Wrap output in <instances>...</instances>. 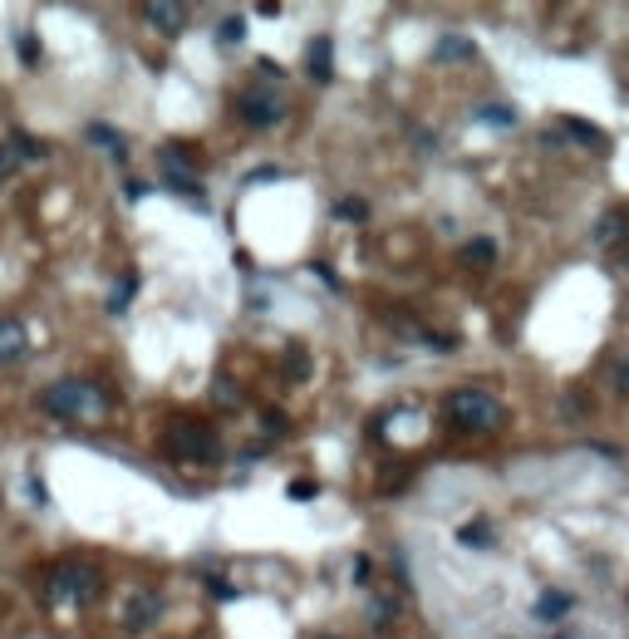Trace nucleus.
<instances>
[{
	"label": "nucleus",
	"mask_w": 629,
	"mask_h": 639,
	"mask_svg": "<svg viewBox=\"0 0 629 639\" xmlns=\"http://www.w3.org/2000/svg\"><path fill=\"white\" fill-rule=\"evenodd\" d=\"M40 408L59 418V423H99V418H109V394L99 389V384H89V379H64V384H50L45 394H40Z\"/></svg>",
	"instance_id": "1"
},
{
	"label": "nucleus",
	"mask_w": 629,
	"mask_h": 639,
	"mask_svg": "<svg viewBox=\"0 0 629 639\" xmlns=\"http://www.w3.org/2000/svg\"><path fill=\"white\" fill-rule=\"evenodd\" d=\"M448 418L458 423L462 433H492V428L507 423V408H502V399H492L487 389H458L448 399Z\"/></svg>",
	"instance_id": "2"
},
{
	"label": "nucleus",
	"mask_w": 629,
	"mask_h": 639,
	"mask_svg": "<svg viewBox=\"0 0 629 639\" xmlns=\"http://www.w3.org/2000/svg\"><path fill=\"white\" fill-rule=\"evenodd\" d=\"M94 595H99V571L84 566V561L59 566L55 581H50V600H55V605H89Z\"/></svg>",
	"instance_id": "3"
},
{
	"label": "nucleus",
	"mask_w": 629,
	"mask_h": 639,
	"mask_svg": "<svg viewBox=\"0 0 629 639\" xmlns=\"http://www.w3.org/2000/svg\"><path fill=\"white\" fill-rule=\"evenodd\" d=\"M172 448H177V458L212 463V458H217V433H212L207 423H197V418H182V423L172 428Z\"/></svg>",
	"instance_id": "4"
},
{
	"label": "nucleus",
	"mask_w": 629,
	"mask_h": 639,
	"mask_svg": "<svg viewBox=\"0 0 629 639\" xmlns=\"http://www.w3.org/2000/svg\"><path fill=\"white\" fill-rule=\"evenodd\" d=\"M236 109H241V118H246L251 128H271V123L286 118V104H281V99H266V94H241Z\"/></svg>",
	"instance_id": "5"
},
{
	"label": "nucleus",
	"mask_w": 629,
	"mask_h": 639,
	"mask_svg": "<svg viewBox=\"0 0 629 639\" xmlns=\"http://www.w3.org/2000/svg\"><path fill=\"white\" fill-rule=\"evenodd\" d=\"M143 20H148L158 35H182V25H187V5H172V0H148V5H143Z\"/></svg>",
	"instance_id": "6"
},
{
	"label": "nucleus",
	"mask_w": 629,
	"mask_h": 639,
	"mask_svg": "<svg viewBox=\"0 0 629 639\" xmlns=\"http://www.w3.org/2000/svg\"><path fill=\"white\" fill-rule=\"evenodd\" d=\"M305 69H310V79H315V84H330V79H335V45H330V35L310 40V50H305Z\"/></svg>",
	"instance_id": "7"
},
{
	"label": "nucleus",
	"mask_w": 629,
	"mask_h": 639,
	"mask_svg": "<svg viewBox=\"0 0 629 639\" xmlns=\"http://www.w3.org/2000/svg\"><path fill=\"white\" fill-rule=\"evenodd\" d=\"M158 163H163V173H168L172 187L197 192V168H192V158H187V153H172V148H163V153H158Z\"/></svg>",
	"instance_id": "8"
},
{
	"label": "nucleus",
	"mask_w": 629,
	"mask_h": 639,
	"mask_svg": "<svg viewBox=\"0 0 629 639\" xmlns=\"http://www.w3.org/2000/svg\"><path fill=\"white\" fill-rule=\"evenodd\" d=\"M25 349H30V335H25V325H20V320H0V364H15V359H25Z\"/></svg>",
	"instance_id": "9"
},
{
	"label": "nucleus",
	"mask_w": 629,
	"mask_h": 639,
	"mask_svg": "<svg viewBox=\"0 0 629 639\" xmlns=\"http://www.w3.org/2000/svg\"><path fill=\"white\" fill-rule=\"evenodd\" d=\"M158 620V595L153 590H143V595H133V605H128V615H123V625L128 630H148Z\"/></svg>",
	"instance_id": "10"
},
{
	"label": "nucleus",
	"mask_w": 629,
	"mask_h": 639,
	"mask_svg": "<svg viewBox=\"0 0 629 639\" xmlns=\"http://www.w3.org/2000/svg\"><path fill=\"white\" fill-rule=\"evenodd\" d=\"M595 236H600L605 246H625V236H629L625 212H605V217H600V227H595Z\"/></svg>",
	"instance_id": "11"
},
{
	"label": "nucleus",
	"mask_w": 629,
	"mask_h": 639,
	"mask_svg": "<svg viewBox=\"0 0 629 639\" xmlns=\"http://www.w3.org/2000/svg\"><path fill=\"white\" fill-rule=\"evenodd\" d=\"M571 595H561V590H546V595H541V605H536V615H541V620H561V615H571Z\"/></svg>",
	"instance_id": "12"
},
{
	"label": "nucleus",
	"mask_w": 629,
	"mask_h": 639,
	"mask_svg": "<svg viewBox=\"0 0 629 639\" xmlns=\"http://www.w3.org/2000/svg\"><path fill=\"white\" fill-rule=\"evenodd\" d=\"M462 261H467V266H492V261H497V246H492L487 236H482V241H467V246H462Z\"/></svg>",
	"instance_id": "13"
},
{
	"label": "nucleus",
	"mask_w": 629,
	"mask_h": 639,
	"mask_svg": "<svg viewBox=\"0 0 629 639\" xmlns=\"http://www.w3.org/2000/svg\"><path fill=\"white\" fill-rule=\"evenodd\" d=\"M458 541L467 551H487V546H492V531H487V522H467L458 531Z\"/></svg>",
	"instance_id": "14"
},
{
	"label": "nucleus",
	"mask_w": 629,
	"mask_h": 639,
	"mask_svg": "<svg viewBox=\"0 0 629 639\" xmlns=\"http://www.w3.org/2000/svg\"><path fill=\"white\" fill-rule=\"evenodd\" d=\"M433 55H438V59H472V40H462V35H443Z\"/></svg>",
	"instance_id": "15"
},
{
	"label": "nucleus",
	"mask_w": 629,
	"mask_h": 639,
	"mask_svg": "<svg viewBox=\"0 0 629 639\" xmlns=\"http://www.w3.org/2000/svg\"><path fill=\"white\" fill-rule=\"evenodd\" d=\"M89 138H94V143H104V148H109L114 158H123V153H128V148H123V138H118L109 123H89Z\"/></svg>",
	"instance_id": "16"
},
{
	"label": "nucleus",
	"mask_w": 629,
	"mask_h": 639,
	"mask_svg": "<svg viewBox=\"0 0 629 639\" xmlns=\"http://www.w3.org/2000/svg\"><path fill=\"white\" fill-rule=\"evenodd\" d=\"M477 118H482V123H497V128H512L516 109H512V104H482V109H477Z\"/></svg>",
	"instance_id": "17"
},
{
	"label": "nucleus",
	"mask_w": 629,
	"mask_h": 639,
	"mask_svg": "<svg viewBox=\"0 0 629 639\" xmlns=\"http://www.w3.org/2000/svg\"><path fill=\"white\" fill-rule=\"evenodd\" d=\"M241 35H246V20H241V15H227V20H222V30H217V40H222V45H241Z\"/></svg>",
	"instance_id": "18"
},
{
	"label": "nucleus",
	"mask_w": 629,
	"mask_h": 639,
	"mask_svg": "<svg viewBox=\"0 0 629 639\" xmlns=\"http://www.w3.org/2000/svg\"><path fill=\"white\" fill-rule=\"evenodd\" d=\"M335 217H344V222H364L369 207H364L359 197H344V202H335Z\"/></svg>",
	"instance_id": "19"
},
{
	"label": "nucleus",
	"mask_w": 629,
	"mask_h": 639,
	"mask_svg": "<svg viewBox=\"0 0 629 639\" xmlns=\"http://www.w3.org/2000/svg\"><path fill=\"white\" fill-rule=\"evenodd\" d=\"M15 168H20V148L15 143H0V182L15 173Z\"/></svg>",
	"instance_id": "20"
},
{
	"label": "nucleus",
	"mask_w": 629,
	"mask_h": 639,
	"mask_svg": "<svg viewBox=\"0 0 629 639\" xmlns=\"http://www.w3.org/2000/svg\"><path fill=\"white\" fill-rule=\"evenodd\" d=\"M138 291V276H128V281H123V286H118V295H114V305H109V310H114V315H123V310H128V295Z\"/></svg>",
	"instance_id": "21"
},
{
	"label": "nucleus",
	"mask_w": 629,
	"mask_h": 639,
	"mask_svg": "<svg viewBox=\"0 0 629 639\" xmlns=\"http://www.w3.org/2000/svg\"><path fill=\"white\" fill-rule=\"evenodd\" d=\"M217 404H222V408H236V404H241V394L231 389V379H222V384H217Z\"/></svg>",
	"instance_id": "22"
},
{
	"label": "nucleus",
	"mask_w": 629,
	"mask_h": 639,
	"mask_svg": "<svg viewBox=\"0 0 629 639\" xmlns=\"http://www.w3.org/2000/svg\"><path fill=\"white\" fill-rule=\"evenodd\" d=\"M15 50H20V55H25V59H35V55H40V45H35V35H15Z\"/></svg>",
	"instance_id": "23"
},
{
	"label": "nucleus",
	"mask_w": 629,
	"mask_h": 639,
	"mask_svg": "<svg viewBox=\"0 0 629 639\" xmlns=\"http://www.w3.org/2000/svg\"><path fill=\"white\" fill-rule=\"evenodd\" d=\"M315 492H320L315 482H290V497H315Z\"/></svg>",
	"instance_id": "24"
},
{
	"label": "nucleus",
	"mask_w": 629,
	"mask_h": 639,
	"mask_svg": "<svg viewBox=\"0 0 629 639\" xmlns=\"http://www.w3.org/2000/svg\"><path fill=\"white\" fill-rule=\"evenodd\" d=\"M369 615H379V625H389V615H394V605L389 600H374V610Z\"/></svg>",
	"instance_id": "25"
},
{
	"label": "nucleus",
	"mask_w": 629,
	"mask_h": 639,
	"mask_svg": "<svg viewBox=\"0 0 629 639\" xmlns=\"http://www.w3.org/2000/svg\"><path fill=\"white\" fill-rule=\"evenodd\" d=\"M207 590H212L217 600H231V595H236V590H231V585H222V581H207Z\"/></svg>",
	"instance_id": "26"
},
{
	"label": "nucleus",
	"mask_w": 629,
	"mask_h": 639,
	"mask_svg": "<svg viewBox=\"0 0 629 639\" xmlns=\"http://www.w3.org/2000/svg\"><path fill=\"white\" fill-rule=\"evenodd\" d=\"M354 581H359V585H369V561H364V556L354 561Z\"/></svg>",
	"instance_id": "27"
},
{
	"label": "nucleus",
	"mask_w": 629,
	"mask_h": 639,
	"mask_svg": "<svg viewBox=\"0 0 629 639\" xmlns=\"http://www.w3.org/2000/svg\"><path fill=\"white\" fill-rule=\"evenodd\" d=\"M620 394H629V364L620 369Z\"/></svg>",
	"instance_id": "28"
},
{
	"label": "nucleus",
	"mask_w": 629,
	"mask_h": 639,
	"mask_svg": "<svg viewBox=\"0 0 629 639\" xmlns=\"http://www.w3.org/2000/svg\"><path fill=\"white\" fill-rule=\"evenodd\" d=\"M320 639H335V635H320Z\"/></svg>",
	"instance_id": "29"
}]
</instances>
